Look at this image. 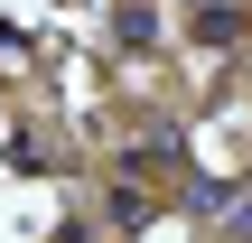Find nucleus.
<instances>
[{"instance_id": "nucleus-1", "label": "nucleus", "mask_w": 252, "mask_h": 243, "mask_svg": "<svg viewBox=\"0 0 252 243\" xmlns=\"http://www.w3.org/2000/svg\"><path fill=\"white\" fill-rule=\"evenodd\" d=\"M243 234H252V206H243Z\"/></svg>"}]
</instances>
